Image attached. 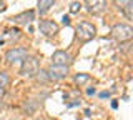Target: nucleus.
<instances>
[{
    "mask_svg": "<svg viewBox=\"0 0 133 120\" xmlns=\"http://www.w3.org/2000/svg\"><path fill=\"white\" fill-rule=\"evenodd\" d=\"M111 37L118 42H127L133 37V28L127 23H116L111 27Z\"/></svg>",
    "mask_w": 133,
    "mask_h": 120,
    "instance_id": "1",
    "label": "nucleus"
},
{
    "mask_svg": "<svg viewBox=\"0 0 133 120\" xmlns=\"http://www.w3.org/2000/svg\"><path fill=\"white\" fill-rule=\"evenodd\" d=\"M40 70L38 67V59L37 57H25L22 62V75L25 77H35L37 72Z\"/></svg>",
    "mask_w": 133,
    "mask_h": 120,
    "instance_id": "2",
    "label": "nucleus"
},
{
    "mask_svg": "<svg viewBox=\"0 0 133 120\" xmlns=\"http://www.w3.org/2000/svg\"><path fill=\"white\" fill-rule=\"evenodd\" d=\"M95 34H97V30H95V27L91 25L90 22H80L77 25V35H78V39H82V40H91L95 37Z\"/></svg>",
    "mask_w": 133,
    "mask_h": 120,
    "instance_id": "3",
    "label": "nucleus"
},
{
    "mask_svg": "<svg viewBox=\"0 0 133 120\" xmlns=\"http://www.w3.org/2000/svg\"><path fill=\"white\" fill-rule=\"evenodd\" d=\"M25 57H27V50L22 47H15V48L7 52L5 59H7L8 64H20V62H23Z\"/></svg>",
    "mask_w": 133,
    "mask_h": 120,
    "instance_id": "4",
    "label": "nucleus"
},
{
    "mask_svg": "<svg viewBox=\"0 0 133 120\" xmlns=\"http://www.w3.org/2000/svg\"><path fill=\"white\" fill-rule=\"evenodd\" d=\"M47 75L50 80H62L68 75V67L63 65H50V68L47 70Z\"/></svg>",
    "mask_w": 133,
    "mask_h": 120,
    "instance_id": "5",
    "label": "nucleus"
},
{
    "mask_svg": "<svg viewBox=\"0 0 133 120\" xmlns=\"http://www.w3.org/2000/svg\"><path fill=\"white\" fill-rule=\"evenodd\" d=\"M52 65H63V67H68L72 64V55L65 50H57L52 55Z\"/></svg>",
    "mask_w": 133,
    "mask_h": 120,
    "instance_id": "6",
    "label": "nucleus"
},
{
    "mask_svg": "<svg viewBox=\"0 0 133 120\" xmlns=\"http://www.w3.org/2000/svg\"><path fill=\"white\" fill-rule=\"evenodd\" d=\"M38 28H40V32L43 35H47V37H50V35H55L57 32H58V25L53 20H42L40 22V25H38Z\"/></svg>",
    "mask_w": 133,
    "mask_h": 120,
    "instance_id": "7",
    "label": "nucleus"
},
{
    "mask_svg": "<svg viewBox=\"0 0 133 120\" xmlns=\"http://www.w3.org/2000/svg\"><path fill=\"white\" fill-rule=\"evenodd\" d=\"M90 14H102L107 7V0H85Z\"/></svg>",
    "mask_w": 133,
    "mask_h": 120,
    "instance_id": "8",
    "label": "nucleus"
},
{
    "mask_svg": "<svg viewBox=\"0 0 133 120\" xmlns=\"http://www.w3.org/2000/svg\"><path fill=\"white\" fill-rule=\"evenodd\" d=\"M33 18H35V14H33V10H27V12H22V14L15 15L12 20H14L15 23H18V25H27V23H30Z\"/></svg>",
    "mask_w": 133,
    "mask_h": 120,
    "instance_id": "9",
    "label": "nucleus"
},
{
    "mask_svg": "<svg viewBox=\"0 0 133 120\" xmlns=\"http://www.w3.org/2000/svg\"><path fill=\"white\" fill-rule=\"evenodd\" d=\"M53 5H55V0H38V12L40 14H45Z\"/></svg>",
    "mask_w": 133,
    "mask_h": 120,
    "instance_id": "10",
    "label": "nucleus"
},
{
    "mask_svg": "<svg viewBox=\"0 0 133 120\" xmlns=\"http://www.w3.org/2000/svg\"><path fill=\"white\" fill-rule=\"evenodd\" d=\"M73 80H75L77 85H83V84H87V82L90 80V75H88V73H77Z\"/></svg>",
    "mask_w": 133,
    "mask_h": 120,
    "instance_id": "11",
    "label": "nucleus"
},
{
    "mask_svg": "<svg viewBox=\"0 0 133 120\" xmlns=\"http://www.w3.org/2000/svg\"><path fill=\"white\" fill-rule=\"evenodd\" d=\"M115 5L118 7L120 10H125L127 7H130V5H133V0H115Z\"/></svg>",
    "mask_w": 133,
    "mask_h": 120,
    "instance_id": "12",
    "label": "nucleus"
},
{
    "mask_svg": "<svg viewBox=\"0 0 133 120\" xmlns=\"http://www.w3.org/2000/svg\"><path fill=\"white\" fill-rule=\"evenodd\" d=\"M37 78H38V80L40 82H43V84H45V82H48L50 80V78H48V75H47V70H38V72H37V75H35Z\"/></svg>",
    "mask_w": 133,
    "mask_h": 120,
    "instance_id": "13",
    "label": "nucleus"
},
{
    "mask_svg": "<svg viewBox=\"0 0 133 120\" xmlns=\"http://www.w3.org/2000/svg\"><path fill=\"white\" fill-rule=\"evenodd\" d=\"M7 84H8V75L5 72H0V87H3Z\"/></svg>",
    "mask_w": 133,
    "mask_h": 120,
    "instance_id": "14",
    "label": "nucleus"
},
{
    "mask_svg": "<svg viewBox=\"0 0 133 120\" xmlns=\"http://www.w3.org/2000/svg\"><path fill=\"white\" fill-rule=\"evenodd\" d=\"M80 7H82V5H80L78 2H73L72 5H70V12H72V14H77V12L80 10Z\"/></svg>",
    "mask_w": 133,
    "mask_h": 120,
    "instance_id": "15",
    "label": "nucleus"
},
{
    "mask_svg": "<svg viewBox=\"0 0 133 120\" xmlns=\"http://www.w3.org/2000/svg\"><path fill=\"white\" fill-rule=\"evenodd\" d=\"M62 20H63L65 25H68V23H70V17H68V15H63V18H62Z\"/></svg>",
    "mask_w": 133,
    "mask_h": 120,
    "instance_id": "16",
    "label": "nucleus"
},
{
    "mask_svg": "<svg viewBox=\"0 0 133 120\" xmlns=\"http://www.w3.org/2000/svg\"><path fill=\"white\" fill-rule=\"evenodd\" d=\"M107 97H110V92H102L100 93V98H107Z\"/></svg>",
    "mask_w": 133,
    "mask_h": 120,
    "instance_id": "17",
    "label": "nucleus"
},
{
    "mask_svg": "<svg viewBox=\"0 0 133 120\" xmlns=\"http://www.w3.org/2000/svg\"><path fill=\"white\" fill-rule=\"evenodd\" d=\"M78 103H80V100H75V102H70V103H68V107H73V105H78Z\"/></svg>",
    "mask_w": 133,
    "mask_h": 120,
    "instance_id": "18",
    "label": "nucleus"
},
{
    "mask_svg": "<svg viewBox=\"0 0 133 120\" xmlns=\"http://www.w3.org/2000/svg\"><path fill=\"white\" fill-rule=\"evenodd\" d=\"M116 107H118V102L113 100V102H111V109H116Z\"/></svg>",
    "mask_w": 133,
    "mask_h": 120,
    "instance_id": "19",
    "label": "nucleus"
},
{
    "mask_svg": "<svg viewBox=\"0 0 133 120\" xmlns=\"http://www.w3.org/2000/svg\"><path fill=\"white\" fill-rule=\"evenodd\" d=\"M87 93H88V95H93L95 93V89H88V90H87Z\"/></svg>",
    "mask_w": 133,
    "mask_h": 120,
    "instance_id": "20",
    "label": "nucleus"
},
{
    "mask_svg": "<svg viewBox=\"0 0 133 120\" xmlns=\"http://www.w3.org/2000/svg\"><path fill=\"white\" fill-rule=\"evenodd\" d=\"M3 92H5V90H3V87H0V97L3 95Z\"/></svg>",
    "mask_w": 133,
    "mask_h": 120,
    "instance_id": "21",
    "label": "nucleus"
}]
</instances>
